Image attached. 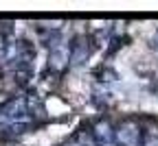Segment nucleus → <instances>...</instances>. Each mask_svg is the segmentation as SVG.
Returning <instances> with one entry per match:
<instances>
[{
    "mask_svg": "<svg viewBox=\"0 0 158 146\" xmlns=\"http://www.w3.org/2000/svg\"><path fill=\"white\" fill-rule=\"evenodd\" d=\"M90 135L97 146H116V127H112L108 120H97Z\"/></svg>",
    "mask_w": 158,
    "mask_h": 146,
    "instance_id": "7ed1b4c3",
    "label": "nucleus"
},
{
    "mask_svg": "<svg viewBox=\"0 0 158 146\" xmlns=\"http://www.w3.org/2000/svg\"><path fill=\"white\" fill-rule=\"evenodd\" d=\"M70 55H73V46H68L66 39H57L48 50V66L55 72H62L68 68L70 63Z\"/></svg>",
    "mask_w": 158,
    "mask_h": 146,
    "instance_id": "f03ea898",
    "label": "nucleus"
},
{
    "mask_svg": "<svg viewBox=\"0 0 158 146\" xmlns=\"http://www.w3.org/2000/svg\"><path fill=\"white\" fill-rule=\"evenodd\" d=\"M141 146H158V127H147L143 131V144Z\"/></svg>",
    "mask_w": 158,
    "mask_h": 146,
    "instance_id": "20e7f679",
    "label": "nucleus"
},
{
    "mask_svg": "<svg viewBox=\"0 0 158 146\" xmlns=\"http://www.w3.org/2000/svg\"><path fill=\"white\" fill-rule=\"evenodd\" d=\"M64 146H79V142H77V137H75V140H70V142H66Z\"/></svg>",
    "mask_w": 158,
    "mask_h": 146,
    "instance_id": "423d86ee",
    "label": "nucleus"
},
{
    "mask_svg": "<svg viewBox=\"0 0 158 146\" xmlns=\"http://www.w3.org/2000/svg\"><path fill=\"white\" fill-rule=\"evenodd\" d=\"M77 142H79V146H97L94 140H92V135L86 133V131H81V133L77 135Z\"/></svg>",
    "mask_w": 158,
    "mask_h": 146,
    "instance_id": "39448f33",
    "label": "nucleus"
},
{
    "mask_svg": "<svg viewBox=\"0 0 158 146\" xmlns=\"http://www.w3.org/2000/svg\"><path fill=\"white\" fill-rule=\"evenodd\" d=\"M143 144V129L132 118L121 120L116 127V146H141Z\"/></svg>",
    "mask_w": 158,
    "mask_h": 146,
    "instance_id": "f257e3e1",
    "label": "nucleus"
}]
</instances>
